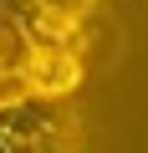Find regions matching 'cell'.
<instances>
[{
  "label": "cell",
  "mask_w": 148,
  "mask_h": 153,
  "mask_svg": "<svg viewBox=\"0 0 148 153\" xmlns=\"http://www.w3.org/2000/svg\"><path fill=\"white\" fill-rule=\"evenodd\" d=\"M77 143V117L61 112L56 97H5L0 102V153H51Z\"/></svg>",
  "instance_id": "obj_1"
},
{
  "label": "cell",
  "mask_w": 148,
  "mask_h": 153,
  "mask_svg": "<svg viewBox=\"0 0 148 153\" xmlns=\"http://www.w3.org/2000/svg\"><path fill=\"white\" fill-rule=\"evenodd\" d=\"M82 76H87V61L77 56V46L71 41H56V46H31L26 41V56H21V82L26 92L36 97H71L82 87Z\"/></svg>",
  "instance_id": "obj_2"
},
{
  "label": "cell",
  "mask_w": 148,
  "mask_h": 153,
  "mask_svg": "<svg viewBox=\"0 0 148 153\" xmlns=\"http://www.w3.org/2000/svg\"><path fill=\"white\" fill-rule=\"evenodd\" d=\"M16 31L31 46H56V41H71V46H77L82 16L77 10H61V5H41V0H21V5H16Z\"/></svg>",
  "instance_id": "obj_3"
},
{
  "label": "cell",
  "mask_w": 148,
  "mask_h": 153,
  "mask_svg": "<svg viewBox=\"0 0 148 153\" xmlns=\"http://www.w3.org/2000/svg\"><path fill=\"white\" fill-rule=\"evenodd\" d=\"M10 5H21V0H10ZM41 5H61V10H77V16H87L97 0H41Z\"/></svg>",
  "instance_id": "obj_4"
}]
</instances>
